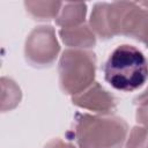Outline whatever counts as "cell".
I'll list each match as a JSON object with an SVG mask.
<instances>
[{"mask_svg": "<svg viewBox=\"0 0 148 148\" xmlns=\"http://www.w3.org/2000/svg\"><path fill=\"white\" fill-rule=\"evenodd\" d=\"M128 132L121 117L76 112L67 135L79 148H124Z\"/></svg>", "mask_w": 148, "mask_h": 148, "instance_id": "6da1fadb", "label": "cell"}, {"mask_svg": "<svg viewBox=\"0 0 148 148\" xmlns=\"http://www.w3.org/2000/svg\"><path fill=\"white\" fill-rule=\"evenodd\" d=\"M104 80L114 90L133 92L148 81V59L136 46L118 45L103 64Z\"/></svg>", "mask_w": 148, "mask_h": 148, "instance_id": "7a4b0ae2", "label": "cell"}, {"mask_svg": "<svg viewBox=\"0 0 148 148\" xmlns=\"http://www.w3.org/2000/svg\"><path fill=\"white\" fill-rule=\"evenodd\" d=\"M96 69L97 57L95 52L66 49L58 64L60 90L71 97L81 94L95 82Z\"/></svg>", "mask_w": 148, "mask_h": 148, "instance_id": "3957f363", "label": "cell"}, {"mask_svg": "<svg viewBox=\"0 0 148 148\" xmlns=\"http://www.w3.org/2000/svg\"><path fill=\"white\" fill-rule=\"evenodd\" d=\"M60 52V44L52 25L35 27L25 38L23 54L27 64L34 68L51 67Z\"/></svg>", "mask_w": 148, "mask_h": 148, "instance_id": "277c9868", "label": "cell"}, {"mask_svg": "<svg viewBox=\"0 0 148 148\" xmlns=\"http://www.w3.org/2000/svg\"><path fill=\"white\" fill-rule=\"evenodd\" d=\"M119 36L132 38L148 47V9L139 2L120 1Z\"/></svg>", "mask_w": 148, "mask_h": 148, "instance_id": "5b68a950", "label": "cell"}, {"mask_svg": "<svg viewBox=\"0 0 148 148\" xmlns=\"http://www.w3.org/2000/svg\"><path fill=\"white\" fill-rule=\"evenodd\" d=\"M120 5L116 2H96L89 18V27L97 38L109 40L119 36Z\"/></svg>", "mask_w": 148, "mask_h": 148, "instance_id": "8992f818", "label": "cell"}, {"mask_svg": "<svg viewBox=\"0 0 148 148\" xmlns=\"http://www.w3.org/2000/svg\"><path fill=\"white\" fill-rule=\"evenodd\" d=\"M72 103L95 114H113L118 108V98L99 82H94L81 94L71 97Z\"/></svg>", "mask_w": 148, "mask_h": 148, "instance_id": "52a82bcc", "label": "cell"}, {"mask_svg": "<svg viewBox=\"0 0 148 148\" xmlns=\"http://www.w3.org/2000/svg\"><path fill=\"white\" fill-rule=\"evenodd\" d=\"M58 34L61 42L68 46V49L90 50L96 45L97 42L96 35L87 23L73 28L59 29Z\"/></svg>", "mask_w": 148, "mask_h": 148, "instance_id": "ba28073f", "label": "cell"}, {"mask_svg": "<svg viewBox=\"0 0 148 148\" xmlns=\"http://www.w3.org/2000/svg\"><path fill=\"white\" fill-rule=\"evenodd\" d=\"M87 16V3L84 2H64L61 10L56 18V24L60 29L77 27L84 23Z\"/></svg>", "mask_w": 148, "mask_h": 148, "instance_id": "9c48e42d", "label": "cell"}, {"mask_svg": "<svg viewBox=\"0 0 148 148\" xmlns=\"http://www.w3.org/2000/svg\"><path fill=\"white\" fill-rule=\"evenodd\" d=\"M61 1H24L23 6L27 14L35 21L49 22L58 17L61 7Z\"/></svg>", "mask_w": 148, "mask_h": 148, "instance_id": "30bf717a", "label": "cell"}, {"mask_svg": "<svg viewBox=\"0 0 148 148\" xmlns=\"http://www.w3.org/2000/svg\"><path fill=\"white\" fill-rule=\"evenodd\" d=\"M22 101V90L20 86L10 77H1V112L14 110Z\"/></svg>", "mask_w": 148, "mask_h": 148, "instance_id": "8fae6325", "label": "cell"}, {"mask_svg": "<svg viewBox=\"0 0 148 148\" xmlns=\"http://www.w3.org/2000/svg\"><path fill=\"white\" fill-rule=\"evenodd\" d=\"M124 148H148V128L135 125L128 132Z\"/></svg>", "mask_w": 148, "mask_h": 148, "instance_id": "7c38bea8", "label": "cell"}, {"mask_svg": "<svg viewBox=\"0 0 148 148\" xmlns=\"http://www.w3.org/2000/svg\"><path fill=\"white\" fill-rule=\"evenodd\" d=\"M44 148H76V146L71 140H64L60 138H54L50 140Z\"/></svg>", "mask_w": 148, "mask_h": 148, "instance_id": "4fadbf2b", "label": "cell"}, {"mask_svg": "<svg viewBox=\"0 0 148 148\" xmlns=\"http://www.w3.org/2000/svg\"><path fill=\"white\" fill-rule=\"evenodd\" d=\"M135 120L139 125H142L148 128V106H142L136 109Z\"/></svg>", "mask_w": 148, "mask_h": 148, "instance_id": "5bb4252c", "label": "cell"}, {"mask_svg": "<svg viewBox=\"0 0 148 148\" xmlns=\"http://www.w3.org/2000/svg\"><path fill=\"white\" fill-rule=\"evenodd\" d=\"M133 104L138 108L148 106V86L133 98Z\"/></svg>", "mask_w": 148, "mask_h": 148, "instance_id": "9a60e30c", "label": "cell"}, {"mask_svg": "<svg viewBox=\"0 0 148 148\" xmlns=\"http://www.w3.org/2000/svg\"><path fill=\"white\" fill-rule=\"evenodd\" d=\"M139 5H141L143 8L148 9V1H141V2H139Z\"/></svg>", "mask_w": 148, "mask_h": 148, "instance_id": "2e32d148", "label": "cell"}]
</instances>
